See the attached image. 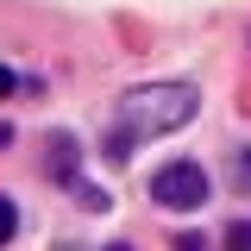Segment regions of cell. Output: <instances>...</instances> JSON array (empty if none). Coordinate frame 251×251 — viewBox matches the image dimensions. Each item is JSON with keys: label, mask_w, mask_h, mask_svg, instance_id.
I'll return each mask as SVG.
<instances>
[{"label": "cell", "mask_w": 251, "mask_h": 251, "mask_svg": "<svg viewBox=\"0 0 251 251\" xmlns=\"http://www.w3.org/2000/svg\"><path fill=\"white\" fill-rule=\"evenodd\" d=\"M195 107H201V94L188 88V82H145V88H126L120 107H113V126H107V157L126 163L145 138H163V132L188 126Z\"/></svg>", "instance_id": "cell-1"}, {"label": "cell", "mask_w": 251, "mask_h": 251, "mask_svg": "<svg viewBox=\"0 0 251 251\" xmlns=\"http://www.w3.org/2000/svg\"><path fill=\"white\" fill-rule=\"evenodd\" d=\"M151 201L157 207H170V214H195V207H207V170L201 163H163L151 176Z\"/></svg>", "instance_id": "cell-2"}, {"label": "cell", "mask_w": 251, "mask_h": 251, "mask_svg": "<svg viewBox=\"0 0 251 251\" xmlns=\"http://www.w3.org/2000/svg\"><path fill=\"white\" fill-rule=\"evenodd\" d=\"M226 182L239 188V195H251V145H245V151H232V170H226Z\"/></svg>", "instance_id": "cell-3"}, {"label": "cell", "mask_w": 251, "mask_h": 251, "mask_svg": "<svg viewBox=\"0 0 251 251\" xmlns=\"http://www.w3.org/2000/svg\"><path fill=\"white\" fill-rule=\"evenodd\" d=\"M13 232H19V201H6V195H0V245H6Z\"/></svg>", "instance_id": "cell-4"}, {"label": "cell", "mask_w": 251, "mask_h": 251, "mask_svg": "<svg viewBox=\"0 0 251 251\" xmlns=\"http://www.w3.org/2000/svg\"><path fill=\"white\" fill-rule=\"evenodd\" d=\"M226 245H251V220L245 226H226Z\"/></svg>", "instance_id": "cell-5"}, {"label": "cell", "mask_w": 251, "mask_h": 251, "mask_svg": "<svg viewBox=\"0 0 251 251\" xmlns=\"http://www.w3.org/2000/svg\"><path fill=\"white\" fill-rule=\"evenodd\" d=\"M19 88V75H13V69H6V63H0V100H6V94Z\"/></svg>", "instance_id": "cell-6"}]
</instances>
